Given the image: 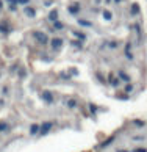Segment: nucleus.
<instances>
[{
  "mask_svg": "<svg viewBox=\"0 0 147 152\" xmlns=\"http://www.w3.org/2000/svg\"><path fill=\"white\" fill-rule=\"evenodd\" d=\"M30 0H17V3H28Z\"/></svg>",
  "mask_w": 147,
  "mask_h": 152,
  "instance_id": "5701e85b",
  "label": "nucleus"
},
{
  "mask_svg": "<svg viewBox=\"0 0 147 152\" xmlns=\"http://www.w3.org/2000/svg\"><path fill=\"white\" fill-rule=\"evenodd\" d=\"M132 91H133V85L127 83V85H125V93H132Z\"/></svg>",
  "mask_w": 147,
  "mask_h": 152,
  "instance_id": "f3484780",
  "label": "nucleus"
},
{
  "mask_svg": "<svg viewBox=\"0 0 147 152\" xmlns=\"http://www.w3.org/2000/svg\"><path fill=\"white\" fill-rule=\"evenodd\" d=\"M50 47H52L53 50H60L61 47H63V39L61 38H53L52 41H50Z\"/></svg>",
  "mask_w": 147,
  "mask_h": 152,
  "instance_id": "f03ea898",
  "label": "nucleus"
},
{
  "mask_svg": "<svg viewBox=\"0 0 147 152\" xmlns=\"http://www.w3.org/2000/svg\"><path fill=\"white\" fill-rule=\"evenodd\" d=\"M50 129H52V122H44V124H41V130H39V133L46 135V133H49Z\"/></svg>",
  "mask_w": 147,
  "mask_h": 152,
  "instance_id": "20e7f679",
  "label": "nucleus"
},
{
  "mask_svg": "<svg viewBox=\"0 0 147 152\" xmlns=\"http://www.w3.org/2000/svg\"><path fill=\"white\" fill-rule=\"evenodd\" d=\"M103 18H105L106 20H111V18H113V14L110 13V11H103Z\"/></svg>",
  "mask_w": 147,
  "mask_h": 152,
  "instance_id": "f8f14e48",
  "label": "nucleus"
},
{
  "mask_svg": "<svg viewBox=\"0 0 147 152\" xmlns=\"http://www.w3.org/2000/svg\"><path fill=\"white\" fill-rule=\"evenodd\" d=\"M138 11H139V7H138V5H133V7H132V13H133V14H136Z\"/></svg>",
  "mask_w": 147,
  "mask_h": 152,
  "instance_id": "6ab92c4d",
  "label": "nucleus"
},
{
  "mask_svg": "<svg viewBox=\"0 0 147 152\" xmlns=\"http://www.w3.org/2000/svg\"><path fill=\"white\" fill-rule=\"evenodd\" d=\"M0 31H3V33H7L8 31V27L5 25V24H0Z\"/></svg>",
  "mask_w": 147,
  "mask_h": 152,
  "instance_id": "a211bd4d",
  "label": "nucleus"
},
{
  "mask_svg": "<svg viewBox=\"0 0 147 152\" xmlns=\"http://www.w3.org/2000/svg\"><path fill=\"white\" fill-rule=\"evenodd\" d=\"M77 105H78V102H77V100H74V99H71L69 102H67V107H69V108H75Z\"/></svg>",
  "mask_w": 147,
  "mask_h": 152,
  "instance_id": "1a4fd4ad",
  "label": "nucleus"
},
{
  "mask_svg": "<svg viewBox=\"0 0 147 152\" xmlns=\"http://www.w3.org/2000/svg\"><path fill=\"white\" fill-rule=\"evenodd\" d=\"M69 11H71L72 14H75L77 11H78V7H71V8H69Z\"/></svg>",
  "mask_w": 147,
  "mask_h": 152,
  "instance_id": "412c9836",
  "label": "nucleus"
},
{
  "mask_svg": "<svg viewBox=\"0 0 147 152\" xmlns=\"http://www.w3.org/2000/svg\"><path fill=\"white\" fill-rule=\"evenodd\" d=\"M56 18H58V11H55V10H53L52 13L49 14V19H50V20H56Z\"/></svg>",
  "mask_w": 147,
  "mask_h": 152,
  "instance_id": "6e6552de",
  "label": "nucleus"
},
{
  "mask_svg": "<svg viewBox=\"0 0 147 152\" xmlns=\"http://www.w3.org/2000/svg\"><path fill=\"white\" fill-rule=\"evenodd\" d=\"M135 152H147L146 148H138V149H135Z\"/></svg>",
  "mask_w": 147,
  "mask_h": 152,
  "instance_id": "4be33fe9",
  "label": "nucleus"
},
{
  "mask_svg": "<svg viewBox=\"0 0 147 152\" xmlns=\"http://www.w3.org/2000/svg\"><path fill=\"white\" fill-rule=\"evenodd\" d=\"M78 24L83 25V27H91V25H92L91 22H88V20H78Z\"/></svg>",
  "mask_w": 147,
  "mask_h": 152,
  "instance_id": "4468645a",
  "label": "nucleus"
},
{
  "mask_svg": "<svg viewBox=\"0 0 147 152\" xmlns=\"http://www.w3.org/2000/svg\"><path fill=\"white\" fill-rule=\"evenodd\" d=\"M55 28H56V30H63L64 25L61 24V22H55Z\"/></svg>",
  "mask_w": 147,
  "mask_h": 152,
  "instance_id": "2eb2a0df",
  "label": "nucleus"
},
{
  "mask_svg": "<svg viewBox=\"0 0 147 152\" xmlns=\"http://www.w3.org/2000/svg\"><path fill=\"white\" fill-rule=\"evenodd\" d=\"M117 75H119V80H124V82H127V83L130 82V77H128V74H125L124 71H121Z\"/></svg>",
  "mask_w": 147,
  "mask_h": 152,
  "instance_id": "0eeeda50",
  "label": "nucleus"
},
{
  "mask_svg": "<svg viewBox=\"0 0 147 152\" xmlns=\"http://www.w3.org/2000/svg\"><path fill=\"white\" fill-rule=\"evenodd\" d=\"M113 141H114V137H111V138H108V140H106V141H103V143H102V148H106V146H108V144H111Z\"/></svg>",
  "mask_w": 147,
  "mask_h": 152,
  "instance_id": "9d476101",
  "label": "nucleus"
},
{
  "mask_svg": "<svg viewBox=\"0 0 147 152\" xmlns=\"http://www.w3.org/2000/svg\"><path fill=\"white\" fill-rule=\"evenodd\" d=\"M117 152H128V151H117Z\"/></svg>",
  "mask_w": 147,
  "mask_h": 152,
  "instance_id": "b1692460",
  "label": "nucleus"
},
{
  "mask_svg": "<svg viewBox=\"0 0 147 152\" xmlns=\"http://www.w3.org/2000/svg\"><path fill=\"white\" fill-rule=\"evenodd\" d=\"M39 130H41V126H39V124H31L30 135H36V133H39Z\"/></svg>",
  "mask_w": 147,
  "mask_h": 152,
  "instance_id": "39448f33",
  "label": "nucleus"
},
{
  "mask_svg": "<svg viewBox=\"0 0 147 152\" xmlns=\"http://www.w3.org/2000/svg\"><path fill=\"white\" fill-rule=\"evenodd\" d=\"M114 2H116V3H119V2H121V0H114Z\"/></svg>",
  "mask_w": 147,
  "mask_h": 152,
  "instance_id": "393cba45",
  "label": "nucleus"
},
{
  "mask_svg": "<svg viewBox=\"0 0 147 152\" xmlns=\"http://www.w3.org/2000/svg\"><path fill=\"white\" fill-rule=\"evenodd\" d=\"M133 124H135L136 127H143V126H144V121H141V119H135V121H133Z\"/></svg>",
  "mask_w": 147,
  "mask_h": 152,
  "instance_id": "ddd939ff",
  "label": "nucleus"
},
{
  "mask_svg": "<svg viewBox=\"0 0 147 152\" xmlns=\"http://www.w3.org/2000/svg\"><path fill=\"white\" fill-rule=\"evenodd\" d=\"M41 97H42L44 102H47V104H53V96H52V93L44 91V93L41 94Z\"/></svg>",
  "mask_w": 147,
  "mask_h": 152,
  "instance_id": "7ed1b4c3",
  "label": "nucleus"
},
{
  "mask_svg": "<svg viewBox=\"0 0 147 152\" xmlns=\"http://www.w3.org/2000/svg\"><path fill=\"white\" fill-rule=\"evenodd\" d=\"M8 130V124L7 122H0V132H5Z\"/></svg>",
  "mask_w": 147,
  "mask_h": 152,
  "instance_id": "9b49d317",
  "label": "nucleus"
},
{
  "mask_svg": "<svg viewBox=\"0 0 147 152\" xmlns=\"http://www.w3.org/2000/svg\"><path fill=\"white\" fill-rule=\"evenodd\" d=\"M74 35H75L78 39H82V41H83V39H86V36H84V35H82V33H78V31H74Z\"/></svg>",
  "mask_w": 147,
  "mask_h": 152,
  "instance_id": "dca6fc26",
  "label": "nucleus"
},
{
  "mask_svg": "<svg viewBox=\"0 0 147 152\" xmlns=\"http://www.w3.org/2000/svg\"><path fill=\"white\" fill-rule=\"evenodd\" d=\"M35 38H36V41H38L39 44H47V42H49L47 35H46V33H42V31H36V33H35Z\"/></svg>",
  "mask_w": 147,
  "mask_h": 152,
  "instance_id": "f257e3e1",
  "label": "nucleus"
},
{
  "mask_svg": "<svg viewBox=\"0 0 147 152\" xmlns=\"http://www.w3.org/2000/svg\"><path fill=\"white\" fill-rule=\"evenodd\" d=\"M24 13L28 16V18H35V16H36V11L35 10H33V8H24Z\"/></svg>",
  "mask_w": 147,
  "mask_h": 152,
  "instance_id": "423d86ee",
  "label": "nucleus"
},
{
  "mask_svg": "<svg viewBox=\"0 0 147 152\" xmlns=\"http://www.w3.org/2000/svg\"><path fill=\"white\" fill-rule=\"evenodd\" d=\"M105 2H106V3H110V2H111V0H105Z\"/></svg>",
  "mask_w": 147,
  "mask_h": 152,
  "instance_id": "a878e982",
  "label": "nucleus"
},
{
  "mask_svg": "<svg viewBox=\"0 0 147 152\" xmlns=\"http://www.w3.org/2000/svg\"><path fill=\"white\" fill-rule=\"evenodd\" d=\"M60 77L64 78V80H69V78H71V75L69 74H64V72H63V74H60Z\"/></svg>",
  "mask_w": 147,
  "mask_h": 152,
  "instance_id": "aec40b11",
  "label": "nucleus"
}]
</instances>
